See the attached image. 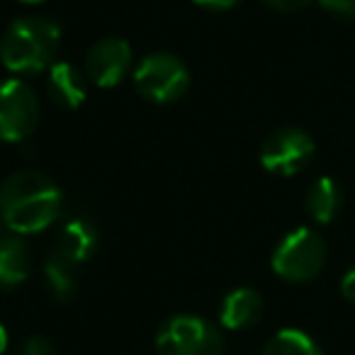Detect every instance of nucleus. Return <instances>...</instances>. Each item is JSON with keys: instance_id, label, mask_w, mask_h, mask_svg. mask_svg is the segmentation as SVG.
Listing matches in <instances>:
<instances>
[{"instance_id": "f3484780", "label": "nucleus", "mask_w": 355, "mask_h": 355, "mask_svg": "<svg viewBox=\"0 0 355 355\" xmlns=\"http://www.w3.org/2000/svg\"><path fill=\"white\" fill-rule=\"evenodd\" d=\"M22 355H54V348H51L49 340L42 338V336H32L25 343V348H22Z\"/></svg>"}, {"instance_id": "a211bd4d", "label": "nucleus", "mask_w": 355, "mask_h": 355, "mask_svg": "<svg viewBox=\"0 0 355 355\" xmlns=\"http://www.w3.org/2000/svg\"><path fill=\"white\" fill-rule=\"evenodd\" d=\"M266 3L280 12H297L309 6V3H314V0H266Z\"/></svg>"}, {"instance_id": "4be33fe9", "label": "nucleus", "mask_w": 355, "mask_h": 355, "mask_svg": "<svg viewBox=\"0 0 355 355\" xmlns=\"http://www.w3.org/2000/svg\"><path fill=\"white\" fill-rule=\"evenodd\" d=\"M22 3H44V0H22Z\"/></svg>"}, {"instance_id": "f8f14e48", "label": "nucleus", "mask_w": 355, "mask_h": 355, "mask_svg": "<svg viewBox=\"0 0 355 355\" xmlns=\"http://www.w3.org/2000/svg\"><path fill=\"white\" fill-rule=\"evenodd\" d=\"M95 248H98V229H95L93 222L78 217L64 224L59 241H56V253L59 256H64L73 266H80V263H85L93 256Z\"/></svg>"}, {"instance_id": "ddd939ff", "label": "nucleus", "mask_w": 355, "mask_h": 355, "mask_svg": "<svg viewBox=\"0 0 355 355\" xmlns=\"http://www.w3.org/2000/svg\"><path fill=\"white\" fill-rule=\"evenodd\" d=\"M340 205H343V193L336 185V180L319 178L311 183L309 193H306V209L319 224H329L340 212Z\"/></svg>"}, {"instance_id": "7ed1b4c3", "label": "nucleus", "mask_w": 355, "mask_h": 355, "mask_svg": "<svg viewBox=\"0 0 355 355\" xmlns=\"http://www.w3.org/2000/svg\"><path fill=\"white\" fill-rule=\"evenodd\" d=\"M326 243L316 232L300 227L290 232L272 253V270L287 282H309L326 266Z\"/></svg>"}, {"instance_id": "9d476101", "label": "nucleus", "mask_w": 355, "mask_h": 355, "mask_svg": "<svg viewBox=\"0 0 355 355\" xmlns=\"http://www.w3.org/2000/svg\"><path fill=\"white\" fill-rule=\"evenodd\" d=\"M49 95L54 103H59L66 110H76L85 103L88 98V85H85V76L76 69L69 61H56L49 69Z\"/></svg>"}, {"instance_id": "20e7f679", "label": "nucleus", "mask_w": 355, "mask_h": 355, "mask_svg": "<svg viewBox=\"0 0 355 355\" xmlns=\"http://www.w3.org/2000/svg\"><path fill=\"white\" fill-rule=\"evenodd\" d=\"M158 355H224V336L202 316H173L156 336Z\"/></svg>"}, {"instance_id": "4468645a", "label": "nucleus", "mask_w": 355, "mask_h": 355, "mask_svg": "<svg viewBox=\"0 0 355 355\" xmlns=\"http://www.w3.org/2000/svg\"><path fill=\"white\" fill-rule=\"evenodd\" d=\"M44 280L49 285V292L56 300L66 302L78 290V277H76V266L66 261L59 253H51V258L44 263Z\"/></svg>"}, {"instance_id": "1a4fd4ad", "label": "nucleus", "mask_w": 355, "mask_h": 355, "mask_svg": "<svg viewBox=\"0 0 355 355\" xmlns=\"http://www.w3.org/2000/svg\"><path fill=\"white\" fill-rule=\"evenodd\" d=\"M261 316H263V300L251 287H239V290L229 292L222 302V311H219V321L229 331L251 329L253 324H258Z\"/></svg>"}, {"instance_id": "dca6fc26", "label": "nucleus", "mask_w": 355, "mask_h": 355, "mask_svg": "<svg viewBox=\"0 0 355 355\" xmlns=\"http://www.w3.org/2000/svg\"><path fill=\"white\" fill-rule=\"evenodd\" d=\"M321 8L345 20H355V0H319Z\"/></svg>"}, {"instance_id": "6e6552de", "label": "nucleus", "mask_w": 355, "mask_h": 355, "mask_svg": "<svg viewBox=\"0 0 355 355\" xmlns=\"http://www.w3.org/2000/svg\"><path fill=\"white\" fill-rule=\"evenodd\" d=\"M132 69V46L129 42L107 37L93 44L85 56V76L98 88H114L127 78Z\"/></svg>"}, {"instance_id": "f03ea898", "label": "nucleus", "mask_w": 355, "mask_h": 355, "mask_svg": "<svg viewBox=\"0 0 355 355\" xmlns=\"http://www.w3.org/2000/svg\"><path fill=\"white\" fill-rule=\"evenodd\" d=\"M61 30L46 17H20L0 42V61L12 73H40L56 64Z\"/></svg>"}, {"instance_id": "aec40b11", "label": "nucleus", "mask_w": 355, "mask_h": 355, "mask_svg": "<svg viewBox=\"0 0 355 355\" xmlns=\"http://www.w3.org/2000/svg\"><path fill=\"white\" fill-rule=\"evenodd\" d=\"M200 8H207V10H229L239 3V0H193Z\"/></svg>"}, {"instance_id": "412c9836", "label": "nucleus", "mask_w": 355, "mask_h": 355, "mask_svg": "<svg viewBox=\"0 0 355 355\" xmlns=\"http://www.w3.org/2000/svg\"><path fill=\"white\" fill-rule=\"evenodd\" d=\"M8 343H10V336H8V329L3 324H0V355L8 350Z\"/></svg>"}, {"instance_id": "9b49d317", "label": "nucleus", "mask_w": 355, "mask_h": 355, "mask_svg": "<svg viewBox=\"0 0 355 355\" xmlns=\"http://www.w3.org/2000/svg\"><path fill=\"white\" fill-rule=\"evenodd\" d=\"M30 275V248L15 232L0 234V287H17Z\"/></svg>"}, {"instance_id": "0eeeda50", "label": "nucleus", "mask_w": 355, "mask_h": 355, "mask_svg": "<svg viewBox=\"0 0 355 355\" xmlns=\"http://www.w3.org/2000/svg\"><path fill=\"white\" fill-rule=\"evenodd\" d=\"M314 156V141L297 127H282L266 139L261 148V163L268 173L295 175Z\"/></svg>"}, {"instance_id": "f257e3e1", "label": "nucleus", "mask_w": 355, "mask_h": 355, "mask_svg": "<svg viewBox=\"0 0 355 355\" xmlns=\"http://www.w3.org/2000/svg\"><path fill=\"white\" fill-rule=\"evenodd\" d=\"M61 212L59 185L40 171H17L0 185V222L8 232L37 234Z\"/></svg>"}, {"instance_id": "39448f33", "label": "nucleus", "mask_w": 355, "mask_h": 355, "mask_svg": "<svg viewBox=\"0 0 355 355\" xmlns=\"http://www.w3.org/2000/svg\"><path fill=\"white\" fill-rule=\"evenodd\" d=\"M134 88L141 98L156 105L175 103L190 88L188 66L173 54H148L134 71Z\"/></svg>"}, {"instance_id": "423d86ee", "label": "nucleus", "mask_w": 355, "mask_h": 355, "mask_svg": "<svg viewBox=\"0 0 355 355\" xmlns=\"http://www.w3.org/2000/svg\"><path fill=\"white\" fill-rule=\"evenodd\" d=\"M40 98L35 88L20 78H8L0 83V139L8 144H20L35 134L40 124Z\"/></svg>"}, {"instance_id": "6ab92c4d", "label": "nucleus", "mask_w": 355, "mask_h": 355, "mask_svg": "<svg viewBox=\"0 0 355 355\" xmlns=\"http://www.w3.org/2000/svg\"><path fill=\"white\" fill-rule=\"evenodd\" d=\"M340 292H343L345 300L355 302V268H350V270L345 272L343 282H340Z\"/></svg>"}, {"instance_id": "2eb2a0df", "label": "nucleus", "mask_w": 355, "mask_h": 355, "mask_svg": "<svg viewBox=\"0 0 355 355\" xmlns=\"http://www.w3.org/2000/svg\"><path fill=\"white\" fill-rule=\"evenodd\" d=\"M263 355H321V350L304 331L282 329L268 340Z\"/></svg>"}]
</instances>
